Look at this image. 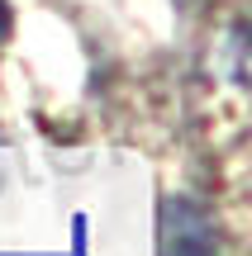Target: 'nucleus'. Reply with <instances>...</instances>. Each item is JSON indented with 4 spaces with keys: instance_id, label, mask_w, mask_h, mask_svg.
Masks as SVG:
<instances>
[{
    "instance_id": "f257e3e1",
    "label": "nucleus",
    "mask_w": 252,
    "mask_h": 256,
    "mask_svg": "<svg viewBox=\"0 0 252 256\" xmlns=\"http://www.w3.org/2000/svg\"><path fill=\"white\" fill-rule=\"evenodd\" d=\"M157 256H219L214 218L190 200H167L157 214Z\"/></svg>"
},
{
    "instance_id": "f03ea898",
    "label": "nucleus",
    "mask_w": 252,
    "mask_h": 256,
    "mask_svg": "<svg viewBox=\"0 0 252 256\" xmlns=\"http://www.w3.org/2000/svg\"><path fill=\"white\" fill-rule=\"evenodd\" d=\"M5 34H10V5L0 0V43H5Z\"/></svg>"
}]
</instances>
